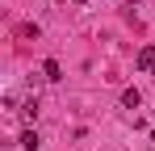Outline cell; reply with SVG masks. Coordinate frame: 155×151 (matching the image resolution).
Here are the masks:
<instances>
[{"mask_svg": "<svg viewBox=\"0 0 155 151\" xmlns=\"http://www.w3.org/2000/svg\"><path fill=\"white\" fill-rule=\"evenodd\" d=\"M134 4H138V0H134Z\"/></svg>", "mask_w": 155, "mask_h": 151, "instance_id": "52a82bcc", "label": "cell"}, {"mask_svg": "<svg viewBox=\"0 0 155 151\" xmlns=\"http://www.w3.org/2000/svg\"><path fill=\"white\" fill-rule=\"evenodd\" d=\"M71 4H88V0H71Z\"/></svg>", "mask_w": 155, "mask_h": 151, "instance_id": "8992f818", "label": "cell"}, {"mask_svg": "<svg viewBox=\"0 0 155 151\" xmlns=\"http://www.w3.org/2000/svg\"><path fill=\"white\" fill-rule=\"evenodd\" d=\"M134 63H138V72L155 76V46H143V50H138V59H134Z\"/></svg>", "mask_w": 155, "mask_h": 151, "instance_id": "7a4b0ae2", "label": "cell"}, {"mask_svg": "<svg viewBox=\"0 0 155 151\" xmlns=\"http://www.w3.org/2000/svg\"><path fill=\"white\" fill-rule=\"evenodd\" d=\"M17 113H21V122H25V126H34V122H38V113H42V109H38V97H25L21 105H17Z\"/></svg>", "mask_w": 155, "mask_h": 151, "instance_id": "6da1fadb", "label": "cell"}, {"mask_svg": "<svg viewBox=\"0 0 155 151\" xmlns=\"http://www.w3.org/2000/svg\"><path fill=\"white\" fill-rule=\"evenodd\" d=\"M42 76H46V80H63V67H59V59H46V63H42Z\"/></svg>", "mask_w": 155, "mask_h": 151, "instance_id": "277c9868", "label": "cell"}, {"mask_svg": "<svg viewBox=\"0 0 155 151\" xmlns=\"http://www.w3.org/2000/svg\"><path fill=\"white\" fill-rule=\"evenodd\" d=\"M122 105H126V109H138V105H143V92H138V88H126V92H122Z\"/></svg>", "mask_w": 155, "mask_h": 151, "instance_id": "5b68a950", "label": "cell"}, {"mask_svg": "<svg viewBox=\"0 0 155 151\" xmlns=\"http://www.w3.org/2000/svg\"><path fill=\"white\" fill-rule=\"evenodd\" d=\"M21 147H25V151H38V147H42V139H38V130H34V126L21 130Z\"/></svg>", "mask_w": 155, "mask_h": 151, "instance_id": "3957f363", "label": "cell"}]
</instances>
